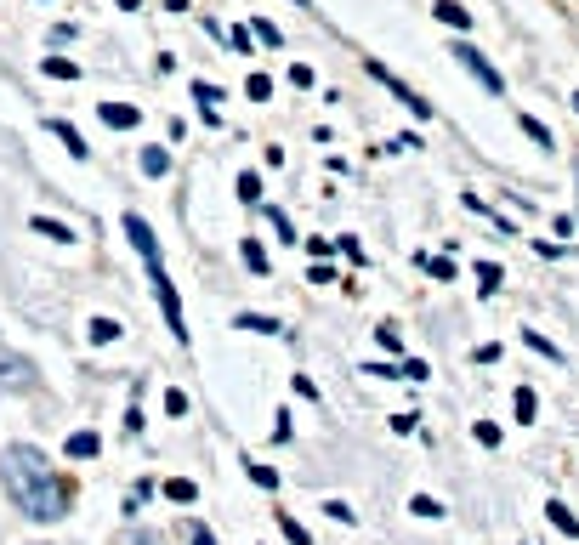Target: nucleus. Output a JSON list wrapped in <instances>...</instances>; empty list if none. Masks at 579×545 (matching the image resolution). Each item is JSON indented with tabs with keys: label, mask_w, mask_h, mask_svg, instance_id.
<instances>
[{
	"label": "nucleus",
	"mask_w": 579,
	"mask_h": 545,
	"mask_svg": "<svg viewBox=\"0 0 579 545\" xmlns=\"http://www.w3.org/2000/svg\"><path fill=\"white\" fill-rule=\"evenodd\" d=\"M0 477H6V494L23 517L35 523H57L63 517V483L52 477V460L40 455L35 443H12L0 455Z\"/></svg>",
	"instance_id": "1"
},
{
	"label": "nucleus",
	"mask_w": 579,
	"mask_h": 545,
	"mask_svg": "<svg viewBox=\"0 0 579 545\" xmlns=\"http://www.w3.org/2000/svg\"><path fill=\"white\" fill-rule=\"evenodd\" d=\"M125 233H131V245H137V256L148 262V279H154V296H159V307H165V324H171V335L176 341H188V318H182V296H176V284H171V273H165V262H159V239H154V228L142 222L137 211L125 216Z\"/></svg>",
	"instance_id": "2"
},
{
	"label": "nucleus",
	"mask_w": 579,
	"mask_h": 545,
	"mask_svg": "<svg viewBox=\"0 0 579 545\" xmlns=\"http://www.w3.org/2000/svg\"><path fill=\"white\" fill-rule=\"evenodd\" d=\"M449 57H460V69L472 74V80H477V86H483V91H494V97L506 91V80H500V74L489 69V57L477 52V46H455V52H449Z\"/></svg>",
	"instance_id": "3"
},
{
	"label": "nucleus",
	"mask_w": 579,
	"mask_h": 545,
	"mask_svg": "<svg viewBox=\"0 0 579 545\" xmlns=\"http://www.w3.org/2000/svg\"><path fill=\"white\" fill-rule=\"evenodd\" d=\"M369 74H375V80H381V86L392 91V97H398V103H404L409 114H415V120H426V114H432V103H426L421 91H409V86H404V80H398L392 69H381V63H369Z\"/></svg>",
	"instance_id": "4"
},
{
	"label": "nucleus",
	"mask_w": 579,
	"mask_h": 545,
	"mask_svg": "<svg viewBox=\"0 0 579 545\" xmlns=\"http://www.w3.org/2000/svg\"><path fill=\"white\" fill-rule=\"evenodd\" d=\"M0 387H12V392H35L40 387V375L29 358H0Z\"/></svg>",
	"instance_id": "5"
},
{
	"label": "nucleus",
	"mask_w": 579,
	"mask_h": 545,
	"mask_svg": "<svg viewBox=\"0 0 579 545\" xmlns=\"http://www.w3.org/2000/svg\"><path fill=\"white\" fill-rule=\"evenodd\" d=\"M63 455H69V460H97V455H103V438H97V432H69Z\"/></svg>",
	"instance_id": "6"
},
{
	"label": "nucleus",
	"mask_w": 579,
	"mask_h": 545,
	"mask_svg": "<svg viewBox=\"0 0 579 545\" xmlns=\"http://www.w3.org/2000/svg\"><path fill=\"white\" fill-rule=\"evenodd\" d=\"M97 114H103V125H114V131H131V125L142 120V108H131V103H97Z\"/></svg>",
	"instance_id": "7"
},
{
	"label": "nucleus",
	"mask_w": 579,
	"mask_h": 545,
	"mask_svg": "<svg viewBox=\"0 0 579 545\" xmlns=\"http://www.w3.org/2000/svg\"><path fill=\"white\" fill-rule=\"evenodd\" d=\"M52 137L63 142V148H69L74 159H86V154H91V148H86V137H80V131H74L69 120H52Z\"/></svg>",
	"instance_id": "8"
},
{
	"label": "nucleus",
	"mask_w": 579,
	"mask_h": 545,
	"mask_svg": "<svg viewBox=\"0 0 579 545\" xmlns=\"http://www.w3.org/2000/svg\"><path fill=\"white\" fill-rule=\"evenodd\" d=\"M432 18L449 23V29H466V23H472V12H466L460 0H438V6H432Z\"/></svg>",
	"instance_id": "9"
},
{
	"label": "nucleus",
	"mask_w": 579,
	"mask_h": 545,
	"mask_svg": "<svg viewBox=\"0 0 579 545\" xmlns=\"http://www.w3.org/2000/svg\"><path fill=\"white\" fill-rule=\"evenodd\" d=\"M233 330H250V335H279L284 324H273V318H256V313H239V318H233Z\"/></svg>",
	"instance_id": "10"
},
{
	"label": "nucleus",
	"mask_w": 579,
	"mask_h": 545,
	"mask_svg": "<svg viewBox=\"0 0 579 545\" xmlns=\"http://www.w3.org/2000/svg\"><path fill=\"white\" fill-rule=\"evenodd\" d=\"M545 517H551V528H557V534H579V523H574V511L562 506V500H551V506H545Z\"/></svg>",
	"instance_id": "11"
},
{
	"label": "nucleus",
	"mask_w": 579,
	"mask_h": 545,
	"mask_svg": "<svg viewBox=\"0 0 579 545\" xmlns=\"http://www.w3.org/2000/svg\"><path fill=\"white\" fill-rule=\"evenodd\" d=\"M193 97H199V103H205V120L216 125V103H222V91H216L211 80H193Z\"/></svg>",
	"instance_id": "12"
},
{
	"label": "nucleus",
	"mask_w": 579,
	"mask_h": 545,
	"mask_svg": "<svg viewBox=\"0 0 579 545\" xmlns=\"http://www.w3.org/2000/svg\"><path fill=\"white\" fill-rule=\"evenodd\" d=\"M171 171V154L165 148H142V176H165Z\"/></svg>",
	"instance_id": "13"
},
{
	"label": "nucleus",
	"mask_w": 579,
	"mask_h": 545,
	"mask_svg": "<svg viewBox=\"0 0 579 545\" xmlns=\"http://www.w3.org/2000/svg\"><path fill=\"white\" fill-rule=\"evenodd\" d=\"M165 500H176V506H193V500H199V489H193L188 477H171V483H165Z\"/></svg>",
	"instance_id": "14"
},
{
	"label": "nucleus",
	"mask_w": 579,
	"mask_h": 545,
	"mask_svg": "<svg viewBox=\"0 0 579 545\" xmlns=\"http://www.w3.org/2000/svg\"><path fill=\"white\" fill-rule=\"evenodd\" d=\"M239 256H245V267H250V273H256V279H262V273H267V250L256 245V239H245V245H239Z\"/></svg>",
	"instance_id": "15"
},
{
	"label": "nucleus",
	"mask_w": 579,
	"mask_h": 545,
	"mask_svg": "<svg viewBox=\"0 0 579 545\" xmlns=\"http://www.w3.org/2000/svg\"><path fill=\"white\" fill-rule=\"evenodd\" d=\"M279 534H284L290 545H313V540H307V528H301L296 517H290V511H279Z\"/></svg>",
	"instance_id": "16"
},
{
	"label": "nucleus",
	"mask_w": 579,
	"mask_h": 545,
	"mask_svg": "<svg viewBox=\"0 0 579 545\" xmlns=\"http://www.w3.org/2000/svg\"><path fill=\"white\" fill-rule=\"evenodd\" d=\"M239 199H245V205H262V176H256V171L239 176Z\"/></svg>",
	"instance_id": "17"
},
{
	"label": "nucleus",
	"mask_w": 579,
	"mask_h": 545,
	"mask_svg": "<svg viewBox=\"0 0 579 545\" xmlns=\"http://www.w3.org/2000/svg\"><path fill=\"white\" fill-rule=\"evenodd\" d=\"M250 466V483H262V489H279V472L273 466H262V460H245Z\"/></svg>",
	"instance_id": "18"
},
{
	"label": "nucleus",
	"mask_w": 579,
	"mask_h": 545,
	"mask_svg": "<svg viewBox=\"0 0 579 545\" xmlns=\"http://www.w3.org/2000/svg\"><path fill=\"white\" fill-rule=\"evenodd\" d=\"M120 324H114V318H91V341H120Z\"/></svg>",
	"instance_id": "19"
},
{
	"label": "nucleus",
	"mask_w": 579,
	"mask_h": 545,
	"mask_svg": "<svg viewBox=\"0 0 579 545\" xmlns=\"http://www.w3.org/2000/svg\"><path fill=\"white\" fill-rule=\"evenodd\" d=\"M511 404H517V421H534V409H540V398H534L528 387H517V398H511Z\"/></svg>",
	"instance_id": "20"
},
{
	"label": "nucleus",
	"mask_w": 579,
	"mask_h": 545,
	"mask_svg": "<svg viewBox=\"0 0 579 545\" xmlns=\"http://www.w3.org/2000/svg\"><path fill=\"white\" fill-rule=\"evenodd\" d=\"M250 35L262 40V46H279V23H267V18H256V23H250Z\"/></svg>",
	"instance_id": "21"
},
{
	"label": "nucleus",
	"mask_w": 579,
	"mask_h": 545,
	"mask_svg": "<svg viewBox=\"0 0 579 545\" xmlns=\"http://www.w3.org/2000/svg\"><path fill=\"white\" fill-rule=\"evenodd\" d=\"M415 262H421L426 273H432V279H455V267L443 262V256H415Z\"/></svg>",
	"instance_id": "22"
},
{
	"label": "nucleus",
	"mask_w": 579,
	"mask_h": 545,
	"mask_svg": "<svg viewBox=\"0 0 579 545\" xmlns=\"http://www.w3.org/2000/svg\"><path fill=\"white\" fill-rule=\"evenodd\" d=\"M245 91L256 97V103H267V97H273V80H267V74H250V80H245Z\"/></svg>",
	"instance_id": "23"
},
{
	"label": "nucleus",
	"mask_w": 579,
	"mask_h": 545,
	"mask_svg": "<svg viewBox=\"0 0 579 545\" xmlns=\"http://www.w3.org/2000/svg\"><path fill=\"white\" fill-rule=\"evenodd\" d=\"M29 228H35L40 239H69V228H57L52 216H35V222H29Z\"/></svg>",
	"instance_id": "24"
},
{
	"label": "nucleus",
	"mask_w": 579,
	"mask_h": 545,
	"mask_svg": "<svg viewBox=\"0 0 579 545\" xmlns=\"http://www.w3.org/2000/svg\"><path fill=\"white\" fill-rule=\"evenodd\" d=\"M477 279H483V296H494V290H500V267H494V262H477Z\"/></svg>",
	"instance_id": "25"
},
{
	"label": "nucleus",
	"mask_w": 579,
	"mask_h": 545,
	"mask_svg": "<svg viewBox=\"0 0 579 545\" xmlns=\"http://www.w3.org/2000/svg\"><path fill=\"white\" fill-rule=\"evenodd\" d=\"M409 511H415V517H443V506L432 500V494H415V500H409Z\"/></svg>",
	"instance_id": "26"
},
{
	"label": "nucleus",
	"mask_w": 579,
	"mask_h": 545,
	"mask_svg": "<svg viewBox=\"0 0 579 545\" xmlns=\"http://www.w3.org/2000/svg\"><path fill=\"white\" fill-rule=\"evenodd\" d=\"M165 415H176V421H182V415H188V392H165Z\"/></svg>",
	"instance_id": "27"
},
{
	"label": "nucleus",
	"mask_w": 579,
	"mask_h": 545,
	"mask_svg": "<svg viewBox=\"0 0 579 545\" xmlns=\"http://www.w3.org/2000/svg\"><path fill=\"white\" fill-rule=\"evenodd\" d=\"M324 511H330L335 523H358V511H352L347 500H324Z\"/></svg>",
	"instance_id": "28"
},
{
	"label": "nucleus",
	"mask_w": 579,
	"mask_h": 545,
	"mask_svg": "<svg viewBox=\"0 0 579 545\" xmlns=\"http://www.w3.org/2000/svg\"><path fill=\"white\" fill-rule=\"evenodd\" d=\"M46 74H57V80H74L80 69H74L69 57H46Z\"/></svg>",
	"instance_id": "29"
},
{
	"label": "nucleus",
	"mask_w": 579,
	"mask_h": 545,
	"mask_svg": "<svg viewBox=\"0 0 579 545\" xmlns=\"http://www.w3.org/2000/svg\"><path fill=\"white\" fill-rule=\"evenodd\" d=\"M523 131H528V137H534V142H540V148H551V131H545V125L534 120V114H523Z\"/></svg>",
	"instance_id": "30"
},
{
	"label": "nucleus",
	"mask_w": 579,
	"mask_h": 545,
	"mask_svg": "<svg viewBox=\"0 0 579 545\" xmlns=\"http://www.w3.org/2000/svg\"><path fill=\"white\" fill-rule=\"evenodd\" d=\"M364 375H381V381H404V364H369Z\"/></svg>",
	"instance_id": "31"
},
{
	"label": "nucleus",
	"mask_w": 579,
	"mask_h": 545,
	"mask_svg": "<svg viewBox=\"0 0 579 545\" xmlns=\"http://www.w3.org/2000/svg\"><path fill=\"white\" fill-rule=\"evenodd\" d=\"M523 341H528V347H534V352H545V358H562V352H557V347H551V341H545V335H540V330H528V335H523Z\"/></svg>",
	"instance_id": "32"
},
{
	"label": "nucleus",
	"mask_w": 579,
	"mask_h": 545,
	"mask_svg": "<svg viewBox=\"0 0 579 545\" xmlns=\"http://www.w3.org/2000/svg\"><path fill=\"white\" fill-rule=\"evenodd\" d=\"M228 46H233V52H250V46H256V35H250V29H228Z\"/></svg>",
	"instance_id": "33"
},
{
	"label": "nucleus",
	"mask_w": 579,
	"mask_h": 545,
	"mask_svg": "<svg viewBox=\"0 0 579 545\" xmlns=\"http://www.w3.org/2000/svg\"><path fill=\"white\" fill-rule=\"evenodd\" d=\"M477 443H483V449H494V443H500V426H494V421H477Z\"/></svg>",
	"instance_id": "34"
},
{
	"label": "nucleus",
	"mask_w": 579,
	"mask_h": 545,
	"mask_svg": "<svg viewBox=\"0 0 579 545\" xmlns=\"http://www.w3.org/2000/svg\"><path fill=\"white\" fill-rule=\"evenodd\" d=\"M290 86L307 91V86H313V69H307V63H296V69H290Z\"/></svg>",
	"instance_id": "35"
},
{
	"label": "nucleus",
	"mask_w": 579,
	"mask_h": 545,
	"mask_svg": "<svg viewBox=\"0 0 579 545\" xmlns=\"http://www.w3.org/2000/svg\"><path fill=\"white\" fill-rule=\"evenodd\" d=\"M267 216H273V228H279V239H296V228H290V216H284V211H267Z\"/></svg>",
	"instance_id": "36"
},
{
	"label": "nucleus",
	"mask_w": 579,
	"mask_h": 545,
	"mask_svg": "<svg viewBox=\"0 0 579 545\" xmlns=\"http://www.w3.org/2000/svg\"><path fill=\"white\" fill-rule=\"evenodd\" d=\"M193 545H216V534L205 523H193Z\"/></svg>",
	"instance_id": "37"
},
{
	"label": "nucleus",
	"mask_w": 579,
	"mask_h": 545,
	"mask_svg": "<svg viewBox=\"0 0 579 545\" xmlns=\"http://www.w3.org/2000/svg\"><path fill=\"white\" fill-rule=\"evenodd\" d=\"M120 6H125V12H142V0H120Z\"/></svg>",
	"instance_id": "38"
},
{
	"label": "nucleus",
	"mask_w": 579,
	"mask_h": 545,
	"mask_svg": "<svg viewBox=\"0 0 579 545\" xmlns=\"http://www.w3.org/2000/svg\"><path fill=\"white\" fill-rule=\"evenodd\" d=\"M574 108H579V97H574Z\"/></svg>",
	"instance_id": "39"
}]
</instances>
